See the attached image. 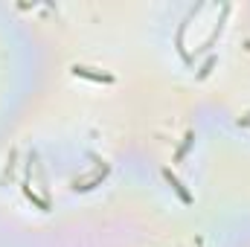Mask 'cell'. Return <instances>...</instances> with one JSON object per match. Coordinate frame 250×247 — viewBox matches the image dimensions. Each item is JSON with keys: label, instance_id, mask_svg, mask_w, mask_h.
Instances as JSON below:
<instances>
[{"label": "cell", "instance_id": "obj_1", "mask_svg": "<svg viewBox=\"0 0 250 247\" xmlns=\"http://www.w3.org/2000/svg\"><path fill=\"white\" fill-rule=\"evenodd\" d=\"M96 163H99V166H96V172H93L90 178H84V181H73V192H90V189H96V186L105 181V175L111 172V166H108L105 160H99V157H96Z\"/></svg>", "mask_w": 250, "mask_h": 247}, {"label": "cell", "instance_id": "obj_2", "mask_svg": "<svg viewBox=\"0 0 250 247\" xmlns=\"http://www.w3.org/2000/svg\"><path fill=\"white\" fill-rule=\"evenodd\" d=\"M76 79H87V82H96V84H114V76L111 73H102L96 67H87V64H73L70 67Z\"/></svg>", "mask_w": 250, "mask_h": 247}, {"label": "cell", "instance_id": "obj_3", "mask_svg": "<svg viewBox=\"0 0 250 247\" xmlns=\"http://www.w3.org/2000/svg\"><path fill=\"white\" fill-rule=\"evenodd\" d=\"M163 181H166V184L172 186V192H175V195L181 198V204H187V206H192V204H195V198H192V192H189L187 186L181 184V178H178V175H175L172 169H163Z\"/></svg>", "mask_w": 250, "mask_h": 247}, {"label": "cell", "instance_id": "obj_4", "mask_svg": "<svg viewBox=\"0 0 250 247\" xmlns=\"http://www.w3.org/2000/svg\"><path fill=\"white\" fill-rule=\"evenodd\" d=\"M195 145V131H187V137H184V143H181V148L175 151V163H181L184 157L189 154V148Z\"/></svg>", "mask_w": 250, "mask_h": 247}, {"label": "cell", "instance_id": "obj_5", "mask_svg": "<svg viewBox=\"0 0 250 247\" xmlns=\"http://www.w3.org/2000/svg\"><path fill=\"white\" fill-rule=\"evenodd\" d=\"M215 64H218V56H209V59L204 62V67L198 70V82H201V79H207V76L212 73V67H215Z\"/></svg>", "mask_w": 250, "mask_h": 247}, {"label": "cell", "instance_id": "obj_6", "mask_svg": "<svg viewBox=\"0 0 250 247\" xmlns=\"http://www.w3.org/2000/svg\"><path fill=\"white\" fill-rule=\"evenodd\" d=\"M239 125H242V128H248V125H250V114H245V117H239Z\"/></svg>", "mask_w": 250, "mask_h": 247}]
</instances>
